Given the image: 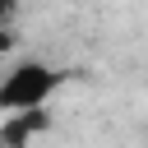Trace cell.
Returning a JSON list of instances; mask_svg holds the SVG:
<instances>
[{"label":"cell","instance_id":"4","mask_svg":"<svg viewBox=\"0 0 148 148\" xmlns=\"http://www.w3.org/2000/svg\"><path fill=\"white\" fill-rule=\"evenodd\" d=\"M14 14H18V0H0V28H14Z\"/></svg>","mask_w":148,"mask_h":148},{"label":"cell","instance_id":"3","mask_svg":"<svg viewBox=\"0 0 148 148\" xmlns=\"http://www.w3.org/2000/svg\"><path fill=\"white\" fill-rule=\"evenodd\" d=\"M14 116H18L23 125H28V134H32V139L51 130V111H46V106H28V111H14Z\"/></svg>","mask_w":148,"mask_h":148},{"label":"cell","instance_id":"1","mask_svg":"<svg viewBox=\"0 0 148 148\" xmlns=\"http://www.w3.org/2000/svg\"><path fill=\"white\" fill-rule=\"evenodd\" d=\"M69 69H56L46 60H18L5 79H0V111H28V106H46L60 88H65Z\"/></svg>","mask_w":148,"mask_h":148},{"label":"cell","instance_id":"2","mask_svg":"<svg viewBox=\"0 0 148 148\" xmlns=\"http://www.w3.org/2000/svg\"><path fill=\"white\" fill-rule=\"evenodd\" d=\"M28 143H32L28 125H23V120H18L14 111H9V116L0 120V148H28Z\"/></svg>","mask_w":148,"mask_h":148},{"label":"cell","instance_id":"5","mask_svg":"<svg viewBox=\"0 0 148 148\" xmlns=\"http://www.w3.org/2000/svg\"><path fill=\"white\" fill-rule=\"evenodd\" d=\"M14 46H18V32H14V28H0V56L14 51Z\"/></svg>","mask_w":148,"mask_h":148}]
</instances>
